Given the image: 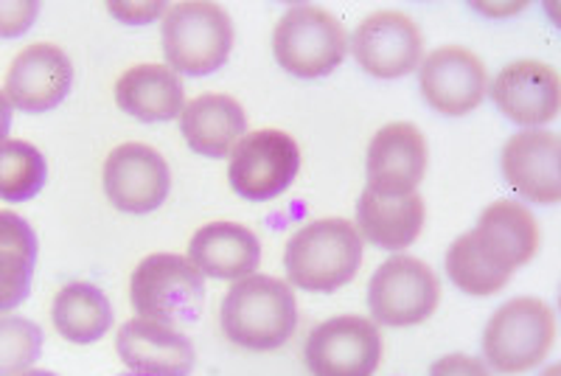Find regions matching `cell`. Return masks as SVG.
Wrapping results in <instances>:
<instances>
[{
  "label": "cell",
  "instance_id": "cell-23",
  "mask_svg": "<svg viewBox=\"0 0 561 376\" xmlns=\"http://www.w3.org/2000/svg\"><path fill=\"white\" fill-rule=\"evenodd\" d=\"M54 332L73 345H93L113 329V304L90 281H68L51 300Z\"/></svg>",
  "mask_w": 561,
  "mask_h": 376
},
{
  "label": "cell",
  "instance_id": "cell-9",
  "mask_svg": "<svg viewBox=\"0 0 561 376\" xmlns=\"http://www.w3.org/2000/svg\"><path fill=\"white\" fill-rule=\"evenodd\" d=\"M300 172L298 140L278 127L244 135L228 155L230 189L248 203H270L289 192Z\"/></svg>",
  "mask_w": 561,
  "mask_h": 376
},
{
  "label": "cell",
  "instance_id": "cell-19",
  "mask_svg": "<svg viewBox=\"0 0 561 376\" xmlns=\"http://www.w3.org/2000/svg\"><path fill=\"white\" fill-rule=\"evenodd\" d=\"M185 259L203 273V278L239 281L262 264V242L255 230L233 219H214L194 230L185 248Z\"/></svg>",
  "mask_w": 561,
  "mask_h": 376
},
{
  "label": "cell",
  "instance_id": "cell-17",
  "mask_svg": "<svg viewBox=\"0 0 561 376\" xmlns=\"http://www.w3.org/2000/svg\"><path fill=\"white\" fill-rule=\"evenodd\" d=\"M430 169V144L413 122H390L374 133L365 152V189L382 194L419 192Z\"/></svg>",
  "mask_w": 561,
  "mask_h": 376
},
{
  "label": "cell",
  "instance_id": "cell-29",
  "mask_svg": "<svg viewBox=\"0 0 561 376\" xmlns=\"http://www.w3.org/2000/svg\"><path fill=\"white\" fill-rule=\"evenodd\" d=\"M104 9L118 23H127V26H149L154 20H163L169 3H160V0H149V3H107Z\"/></svg>",
  "mask_w": 561,
  "mask_h": 376
},
{
  "label": "cell",
  "instance_id": "cell-3",
  "mask_svg": "<svg viewBox=\"0 0 561 376\" xmlns=\"http://www.w3.org/2000/svg\"><path fill=\"white\" fill-rule=\"evenodd\" d=\"M365 242L357 225L343 217H320L300 225L284 248V273L293 289L332 295L357 278Z\"/></svg>",
  "mask_w": 561,
  "mask_h": 376
},
{
  "label": "cell",
  "instance_id": "cell-1",
  "mask_svg": "<svg viewBox=\"0 0 561 376\" xmlns=\"http://www.w3.org/2000/svg\"><path fill=\"white\" fill-rule=\"evenodd\" d=\"M542 250V225L519 200H494L480 210L472 230L449 244L444 270L453 287L472 298L503 293L514 273L528 267Z\"/></svg>",
  "mask_w": 561,
  "mask_h": 376
},
{
  "label": "cell",
  "instance_id": "cell-12",
  "mask_svg": "<svg viewBox=\"0 0 561 376\" xmlns=\"http://www.w3.org/2000/svg\"><path fill=\"white\" fill-rule=\"evenodd\" d=\"M419 93L430 110L447 118L474 113L489 96V68L466 45H438L419 65Z\"/></svg>",
  "mask_w": 561,
  "mask_h": 376
},
{
  "label": "cell",
  "instance_id": "cell-28",
  "mask_svg": "<svg viewBox=\"0 0 561 376\" xmlns=\"http://www.w3.org/2000/svg\"><path fill=\"white\" fill-rule=\"evenodd\" d=\"M427 376H494L489 365L483 363V357H474V354H466V351H453V354H444V357L435 360L430 365Z\"/></svg>",
  "mask_w": 561,
  "mask_h": 376
},
{
  "label": "cell",
  "instance_id": "cell-15",
  "mask_svg": "<svg viewBox=\"0 0 561 376\" xmlns=\"http://www.w3.org/2000/svg\"><path fill=\"white\" fill-rule=\"evenodd\" d=\"M73 88V62L62 45L37 39L23 45L3 73V96L12 110L39 115L59 107Z\"/></svg>",
  "mask_w": 561,
  "mask_h": 376
},
{
  "label": "cell",
  "instance_id": "cell-34",
  "mask_svg": "<svg viewBox=\"0 0 561 376\" xmlns=\"http://www.w3.org/2000/svg\"><path fill=\"white\" fill-rule=\"evenodd\" d=\"M127 376H133V374H127Z\"/></svg>",
  "mask_w": 561,
  "mask_h": 376
},
{
  "label": "cell",
  "instance_id": "cell-16",
  "mask_svg": "<svg viewBox=\"0 0 561 376\" xmlns=\"http://www.w3.org/2000/svg\"><path fill=\"white\" fill-rule=\"evenodd\" d=\"M500 172L519 203H561V138L553 129H519L503 144Z\"/></svg>",
  "mask_w": 561,
  "mask_h": 376
},
{
  "label": "cell",
  "instance_id": "cell-10",
  "mask_svg": "<svg viewBox=\"0 0 561 376\" xmlns=\"http://www.w3.org/2000/svg\"><path fill=\"white\" fill-rule=\"evenodd\" d=\"M348 54L368 77L396 82L415 73L424 59V34L408 12L379 9L348 34Z\"/></svg>",
  "mask_w": 561,
  "mask_h": 376
},
{
  "label": "cell",
  "instance_id": "cell-7",
  "mask_svg": "<svg viewBox=\"0 0 561 376\" xmlns=\"http://www.w3.org/2000/svg\"><path fill=\"white\" fill-rule=\"evenodd\" d=\"M440 304V278L424 259L390 253L368 281V312L379 329L427 323Z\"/></svg>",
  "mask_w": 561,
  "mask_h": 376
},
{
  "label": "cell",
  "instance_id": "cell-2",
  "mask_svg": "<svg viewBox=\"0 0 561 376\" xmlns=\"http://www.w3.org/2000/svg\"><path fill=\"white\" fill-rule=\"evenodd\" d=\"M228 343L250 354H270L293 340L298 329V298L287 278L253 273L233 281L219 307Z\"/></svg>",
  "mask_w": 561,
  "mask_h": 376
},
{
  "label": "cell",
  "instance_id": "cell-8",
  "mask_svg": "<svg viewBox=\"0 0 561 376\" xmlns=\"http://www.w3.org/2000/svg\"><path fill=\"white\" fill-rule=\"evenodd\" d=\"M203 300V273L180 253L144 255L129 275V304L138 318L178 326L192 320Z\"/></svg>",
  "mask_w": 561,
  "mask_h": 376
},
{
  "label": "cell",
  "instance_id": "cell-26",
  "mask_svg": "<svg viewBox=\"0 0 561 376\" xmlns=\"http://www.w3.org/2000/svg\"><path fill=\"white\" fill-rule=\"evenodd\" d=\"M43 354V332L23 315H0V376H20Z\"/></svg>",
  "mask_w": 561,
  "mask_h": 376
},
{
  "label": "cell",
  "instance_id": "cell-14",
  "mask_svg": "<svg viewBox=\"0 0 561 376\" xmlns=\"http://www.w3.org/2000/svg\"><path fill=\"white\" fill-rule=\"evenodd\" d=\"M494 107L523 129H545L561 113V73L545 59H511L489 82Z\"/></svg>",
  "mask_w": 561,
  "mask_h": 376
},
{
  "label": "cell",
  "instance_id": "cell-20",
  "mask_svg": "<svg viewBox=\"0 0 561 376\" xmlns=\"http://www.w3.org/2000/svg\"><path fill=\"white\" fill-rule=\"evenodd\" d=\"M357 230L363 242L388 253H404L427 225V203L419 192L382 194L363 189L357 200Z\"/></svg>",
  "mask_w": 561,
  "mask_h": 376
},
{
  "label": "cell",
  "instance_id": "cell-5",
  "mask_svg": "<svg viewBox=\"0 0 561 376\" xmlns=\"http://www.w3.org/2000/svg\"><path fill=\"white\" fill-rule=\"evenodd\" d=\"M163 59L180 77H208L230 59L237 29L228 9L214 0L169 3L160 20Z\"/></svg>",
  "mask_w": 561,
  "mask_h": 376
},
{
  "label": "cell",
  "instance_id": "cell-4",
  "mask_svg": "<svg viewBox=\"0 0 561 376\" xmlns=\"http://www.w3.org/2000/svg\"><path fill=\"white\" fill-rule=\"evenodd\" d=\"M556 309L536 295H517L500 304L483 329V363L491 374L523 376L548 363L556 345Z\"/></svg>",
  "mask_w": 561,
  "mask_h": 376
},
{
  "label": "cell",
  "instance_id": "cell-18",
  "mask_svg": "<svg viewBox=\"0 0 561 376\" xmlns=\"http://www.w3.org/2000/svg\"><path fill=\"white\" fill-rule=\"evenodd\" d=\"M115 351L133 376H188L197 363L192 340L178 326L138 315L115 332Z\"/></svg>",
  "mask_w": 561,
  "mask_h": 376
},
{
  "label": "cell",
  "instance_id": "cell-22",
  "mask_svg": "<svg viewBox=\"0 0 561 376\" xmlns=\"http://www.w3.org/2000/svg\"><path fill=\"white\" fill-rule=\"evenodd\" d=\"M180 133L188 149L203 158H228L248 135V113L230 93H199L180 113Z\"/></svg>",
  "mask_w": 561,
  "mask_h": 376
},
{
  "label": "cell",
  "instance_id": "cell-25",
  "mask_svg": "<svg viewBox=\"0 0 561 376\" xmlns=\"http://www.w3.org/2000/svg\"><path fill=\"white\" fill-rule=\"evenodd\" d=\"M48 160L43 149L26 138H7L0 144V200L9 205L28 203L45 189Z\"/></svg>",
  "mask_w": 561,
  "mask_h": 376
},
{
  "label": "cell",
  "instance_id": "cell-27",
  "mask_svg": "<svg viewBox=\"0 0 561 376\" xmlns=\"http://www.w3.org/2000/svg\"><path fill=\"white\" fill-rule=\"evenodd\" d=\"M39 3L34 0H0V39H18L37 23Z\"/></svg>",
  "mask_w": 561,
  "mask_h": 376
},
{
  "label": "cell",
  "instance_id": "cell-33",
  "mask_svg": "<svg viewBox=\"0 0 561 376\" xmlns=\"http://www.w3.org/2000/svg\"><path fill=\"white\" fill-rule=\"evenodd\" d=\"M539 376H561V365H559V363L548 365V368H545L542 374H539Z\"/></svg>",
  "mask_w": 561,
  "mask_h": 376
},
{
  "label": "cell",
  "instance_id": "cell-13",
  "mask_svg": "<svg viewBox=\"0 0 561 376\" xmlns=\"http://www.w3.org/2000/svg\"><path fill=\"white\" fill-rule=\"evenodd\" d=\"M102 189L115 210L144 217L167 203L172 192V172L158 149L140 140H127L104 158Z\"/></svg>",
  "mask_w": 561,
  "mask_h": 376
},
{
  "label": "cell",
  "instance_id": "cell-6",
  "mask_svg": "<svg viewBox=\"0 0 561 376\" xmlns=\"http://www.w3.org/2000/svg\"><path fill=\"white\" fill-rule=\"evenodd\" d=\"M273 57L295 79H323L348 57V32L334 12L295 3L273 29Z\"/></svg>",
  "mask_w": 561,
  "mask_h": 376
},
{
  "label": "cell",
  "instance_id": "cell-24",
  "mask_svg": "<svg viewBox=\"0 0 561 376\" xmlns=\"http://www.w3.org/2000/svg\"><path fill=\"white\" fill-rule=\"evenodd\" d=\"M37 237L18 210L0 208V315H12L28 298Z\"/></svg>",
  "mask_w": 561,
  "mask_h": 376
},
{
  "label": "cell",
  "instance_id": "cell-21",
  "mask_svg": "<svg viewBox=\"0 0 561 376\" xmlns=\"http://www.w3.org/2000/svg\"><path fill=\"white\" fill-rule=\"evenodd\" d=\"M113 96L124 115L144 124L174 122L188 102L183 77L174 73L167 62L129 65L122 77L115 79Z\"/></svg>",
  "mask_w": 561,
  "mask_h": 376
},
{
  "label": "cell",
  "instance_id": "cell-30",
  "mask_svg": "<svg viewBox=\"0 0 561 376\" xmlns=\"http://www.w3.org/2000/svg\"><path fill=\"white\" fill-rule=\"evenodd\" d=\"M472 9L474 12L485 14V18L505 20V18H517L519 12L528 9V3H525V0H519V3H472Z\"/></svg>",
  "mask_w": 561,
  "mask_h": 376
},
{
  "label": "cell",
  "instance_id": "cell-31",
  "mask_svg": "<svg viewBox=\"0 0 561 376\" xmlns=\"http://www.w3.org/2000/svg\"><path fill=\"white\" fill-rule=\"evenodd\" d=\"M9 129H12V104H9V99L0 90V144L9 138Z\"/></svg>",
  "mask_w": 561,
  "mask_h": 376
},
{
  "label": "cell",
  "instance_id": "cell-32",
  "mask_svg": "<svg viewBox=\"0 0 561 376\" xmlns=\"http://www.w3.org/2000/svg\"><path fill=\"white\" fill-rule=\"evenodd\" d=\"M20 376H59V374H54V371H45V368H28V371H23Z\"/></svg>",
  "mask_w": 561,
  "mask_h": 376
},
{
  "label": "cell",
  "instance_id": "cell-11",
  "mask_svg": "<svg viewBox=\"0 0 561 376\" xmlns=\"http://www.w3.org/2000/svg\"><path fill=\"white\" fill-rule=\"evenodd\" d=\"M382 357V329L365 315L323 320L304 343L309 376H377Z\"/></svg>",
  "mask_w": 561,
  "mask_h": 376
}]
</instances>
